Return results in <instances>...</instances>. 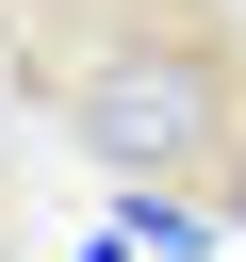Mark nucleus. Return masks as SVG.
<instances>
[{"label":"nucleus","mask_w":246,"mask_h":262,"mask_svg":"<svg viewBox=\"0 0 246 262\" xmlns=\"http://www.w3.org/2000/svg\"><path fill=\"white\" fill-rule=\"evenodd\" d=\"M246 115V66L197 16H131L98 49H66V131L98 147V180H197Z\"/></svg>","instance_id":"nucleus-1"}]
</instances>
